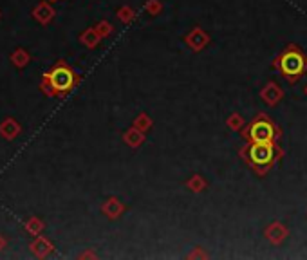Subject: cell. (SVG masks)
Masks as SVG:
<instances>
[{
  "label": "cell",
  "mask_w": 307,
  "mask_h": 260,
  "mask_svg": "<svg viewBox=\"0 0 307 260\" xmlns=\"http://www.w3.org/2000/svg\"><path fill=\"white\" fill-rule=\"evenodd\" d=\"M74 81H76L74 73L67 65H56V67L51 69L49 74H47V83H49V87L53 89L54 92H58V94L69 92L71 89H73Z\"/></svg>",
  "instance_id": "6da1fadb"
},
{
  "label": "cell",
  "mask_w": 307,
  "mask_h": 260,
  "mask_svg": "<svg viewBox=\"0 0 307 260\" xmlns=\"http://www.w3.org/2000/svg\"><path fill=\"white\" fill-rule=\"evenodd\" d=\"M282 65H284V71L289 74H296L300 69H302V58L298 56L296 53H289L288 56H284V61H282Z\"/></svg>",
  "instance_id": "277c9868"
},
{
  "label": "cell",
  "mask_w": 307,
  "mask_h": 260,
  "mask_svg": "<svg viewBox=\"0 0 307 260\" xmlns=\"http://www.w3.org/2000/svg\"><path fill=\"white\" fill-rule=\"evenodd\" d=\"M251 136L257 143H269V139L273 138V130L268 123L260 121L251 128Z\"/></svg>",
  "instance_id": "3957f363"
},
{
  "label": "cell",
  "mask_w": 307,
  "mask_h": 260,
  "mask_svg": "<svg viewBox=\"0 0 307 260\" xmlns=\"http://www.w3.org/2000/svg\"><path fill=\"white\" fill-rule=\"evenodd\" d=\"M250 156H251V159H253L255 163H258V165H264V163L271 161L273 150H271V146H269L268 143H257V145L251 148Z\"/></svg>",
  "instance_id": "7a4b0ae2"
}]
</instances>
